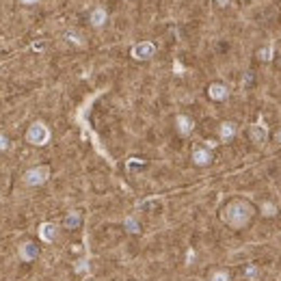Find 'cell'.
Here are the masks:
<instances>
[{
    "label": "cell",
    "mask_w": 281,
    "mask_h": 281,
    "mask_svg": "<svg viewBox=\"0 0 281 281\" xmlns=\"http://www.w3.org/2000/svg\"><path fill=\"white\" fill-rule=\"evenodd\" d=\"M123 225H126V229L130 231V234H139V223L132 219V216H128V219L123 221Z\"/></svg>",
    "instance_id": "obj_18"
},
{
    "label": "cell",
    "mask_w": 281,
    "mask_h": 281,
    "mask_svg": "<svg viewBox=\"0 0 281 281\" xmlns=\"http://www.w3.org/2000/svg\"><path fill=\"white\" fill-rule=\"evenodd\" d=\"M80 223H83V214H80L78 210H72V212H67V216L63 219L65 229H76V227H80Z\"/></svg>",
    "instance_id": "obj_13"
},
{
    "label": "cell",
    "mask_w": 281,
    "mask_h": 281,
    "mask_svg": "<svg viewBox=\"0 0 281 281\" xmlns=\"http://www.w3.org/2000/svg\"><path fill=\"white\" fill-rule=\"evenodd\" d=\"M154 54H156V46L151 41H139V43H134L132 50H130V56H132L134 61H149Z\"/></svg>",
    "instance_id": "obj_4"
},
{
    "label": "cell",
    "mask_w": 281,
    "mask_h": 281,
    "mask_svg": "<svg viewBox=\"0 0 281 281\" xmlns=\"http://www.w3.org/2000/svg\"><path fill=\"white\" fill-rule=\"evenodd\" d=\"M175 128H177V132L182 134V137H188V134L195 130V121H193V117H188V115H177L175 117Z\"/></svg>",
    "instance_id": "obj_11"
},
{
    "label": "cell",
    "mask_w": 281,
    "mask_h": 281,
    "mask_svg": "<svg viewBox=\"0 0 281 281\" xmlns=\"http://www.w3.org/2000/svg\"><path fill=\"white\" fill-rule=\"evenodd\" d=\"M50 128L43 121H32L28 130H26V143L32 145V147H43V145L50 140Z\"/></svg>",
    "instance_id": "obj_2"
},
{
    "label": "cell",
    "mask_w": 281,
    "mask_h": 281,
    "mask_svg": "<svg viewBox=\"0 0 281 281\" xmlns=\"http://www.w3.org/2000/svg\"><path fill=\"white\" fill-rule=\"evenodd\" d=\"M20 2H22V4H37L39 0H20Z\"/></svg>",
    "instance_id": "obj_24"
},
{
    "label": "cell",
    "mask_w": 281,
    "mask_h": 281,
    "mask_svg": "<svg viewBox=\"0 0 281 281\" xmlns=\"http://www.w3.org/2000/svg\"><path fill=\"white\" fill-rule=\"evenodd\" d=\"M214 4L216 7H221V9H225L227 4H229V0H214Z\"/></svg>",
    "instance_id": "obj_22"
},
{
    "label": "cell",
    "mask_w": 281,
    "mask_h": 281,
    "mask_svg": "<svg viewBox=\"0 0 281 281\" xmlns=\"http://www.w3.org/2000/svg\"><path fill=\"white\" fill-rule=\"evenodd\" d=\"M262 216H266V219H270V216H275L277 214V205L275 203H270V201H266V203H262Z\"/></svg>",
    "instance_id": "obj_16"
},
{
    "label": "cell",
    "mask_w": 281,
    "mask_h": 281,
    "mask_svg": "<svg viewBox=\"0 0 281 281\" xmlns=\"http://www.w3.org/2000/svg\"><path fill=\"white\" fill-rule=\"evenodd\" d=\"M257 275H259V270H257L255 264H249V266L245 268V277H247V281H255Z\"/></svg>",
    "instance_id": "obj_17"
},
{
    "label": "cell",
    "mask_w": 281,
    "mask_h": 281,
    "mask_svg": "<svg viewBox=\"0 0 281 281\" xmlns=\"http://www.w3.org/2000/svg\"><path fill=\"white\" fill-rule=\"evenodd\" d=\"M208 95H210V100H214V102H225L227 97H229V89H227V84H223V83H212L208 86Z\"/></svg>",
    "instance_id": "obj_6"
},
{
    "label": "cell",
    "mask_w": 281,
    "mask_h": 281,
    "mask_svg": "<svg viewBox=\"0 0 281 281\" xmlns=\"http://www.w3.org/2000/svg\"><path fill=\"white\" fill-rule=\"evenodd\" d=\"M249 137H251L253 143L262 147L268 139V128L264 126V123H255V126H251V130H249Z\"/></svg>",
    "instance_id": "obj_8"
},
{
    "label": "cell",
    "mask_w": 281,
    "mask_h": 281,
    "mask_svg": "<svg viewBox=\"0 0 281 281\" xmlns=\"http://www.w3.org/2000/svg\"><path fill=\"white\" fill-rule=\"evenodd\" d=\"M210 281H229V273L227 270H214Z\"/></svg>",
    "instance_id": "obj_19"
},
{
    "label": "cell",
    "mask_w": 281,
    "mask_h": 281,
    "mask_svg": "<svg viewBox=\"0 0 281 281\" xmlns=\"http://www.w3.org/2000/svg\"><path fill=\"white\" fill-rule=\"evenodd\" d=\"M89 281H91V279H89Z\"/></svg>",
    "instance_id": "obj_26"
},
{
    "label": "cell",
    "mask_w": 281,
    "mask_h": 281,
    "mask_svg": "<svg viewBox=\"0 0 281 281\" xmlns=\"http://www.w3.org/2000/svg\"><path fill=\"white\" fill-rule=\"evenodd\" d=\"M277 143H281V128L277 130Z\"/></svg>",
    "instance_id": "obj_25"
},
{
    "label": "cell",
    "mask_w": 281,
    "mask_h": 281,
    "mask_svg": "<svg viewBox=\"0 0 281 281\" xmlns=\"http://www.w3.org/2000/svg\"><path fill=\"white\" fill-rule=\"evenodd\" d=\"M20 259H24V262H32V259L39 257V247L35 245V242H22L20 245Z\"/></svg>",
    "instance_id": "obj_7"
},
{
    "label": "cell",
    "mask_w": 281,
    "mask_h": 281,
    "mask_svg": "<svg viewBox=\"0 0 281 281\" xmlns=\"http://www.w3.org/2000/svg\"><path fill=\"white\" fill-rule=\"evenodd\" d=\"M63 39L67 41V43H72V46H76V48H83V46H84V37L80 35L78 30H74V28L65 30V32H63Z\"/></svg>",
    "instance_id": "obj_14"
},
{
    "label": "cell",
    "mask_w": 281,
    "mask_h": 281,
    "mask_svg": "<svg viewBox=\"0 0 281 281\" xmlns=\"http://www.w3.org/2000/svg\"><path fill=\"white\" fill-rule=\"evenodd\" d=\"M86 270H89V266H86V262L83 259V262H78L76 264V273H86Z\"/></svg>",
    "instance_id": "obj_21"
},
{
    "label": "cell",
    "mask_w": 281,
    "mask_h": 281,
    "mask_svg": "<svg viewBox=\"0 0 281 281\" xmlns=\"http://www.w3.org/2000/svg\"><path fill=\"white\" fill-rule=\"evenodd\" d=\"M273 56H275V48L273 46H262L257 50V58H259V61H264V63L273 61Z\"/></svg>",
    "instance_id": "obj_15"
},
{
    "label": "cell",
    "mask_w": 281,
    "mask_h": 281,
    "mask_svg": "<svg viewBox=\"0 0 281 281\" xmlns=\"http://www.w3.org/2000/svg\"><path fill=\"white\" fill-rule=\"evenodd\" d=\"M236 132H238V126H236L234 121H223L219 126V137H221V140H225V143L234 139Z\"/></svg>",
    "instance_id": "obj_12"
},
{
    "label": "cell",
    "mask_w": 281,
    "mask_h": 281,
    "mask_svg": "<svg viewBox=\"0 0 281 281\" xmlns=\"http://www.w3.org/2000/svg\"><path fill=\"white\" fill-rule=\"evenodd\" d=\"M11 147V140H9V137L7 134H2L0 132V151H7Z\"/></svg>",
    "instance_id": "obj_20"
},
{
    "label": "cell",
    "mask_w": 281,
    "mask_h": 281,
    "mask_svg": "<svg viewBox=\"0 0 281 281\" xmlns=\"http://www.w3.org/2000/svg\"><path fill=\"white\" fill-rule=\"evenodd\" d=\"M205 147L212 149V147H216V143H214V140H205Z\"/></svg>",
    "instance_id": "obj_23"
},
{
    "label": "cell",
    "mask_w": 281,
    "mask_h": 281,
    "mask_svg": "<svg viewBox=\"0 0 281 281\" xmlns=\"http://www.w3.org/2000/svg\"><path fill=\"white\" fill-rule=\"evenodd\" d=\"M193 162L197 167H208L212 162V151L208 147H195L193 149Z\"/></svg>",
    "instance_id": "obj_9"
},
{
    "label": "cell",
    "mask_w": 281,
    "mask_h": 281,
    "mask_svg": "<svg viewBox=\"0 0 281 281\" xmlns=\"http://www.w3.org/2000/svg\"><path fill=\"white\" fill-rule=\"evenodd\" d=\"M253 216V205L245 201V199H234L221 210V219L223 223H227L231 229H242V227L249 225Z\"/></svg>",
    "instance_id": "obj_1"
},
{
    "label": "cell",
    "mask_w": 281,
    "mask_h": 281,
    "mask_svg": "<svg viewBox=\"0 0 281 281\" xmlns=\"http://www.w3.org/2000/svg\"><path fill=\"white\" fill-rule=\"evenodd\" d=\"M48 180H50V167L48 165L30 167V169H26L24 175H22V182H24V186H28V188L43 186Z\"/></svg>",
    "instance_id": "obj_3"
},
{
    "label": "cell",
    "mask_w": 281,
    "mask_h": 281,
    "mask_svg": "<svg viewBox=\"0 0 281 281\" xmlns=\"http://www.w3.org/2000/svg\"><path fill=\"white\" fill-rule=\"evenodd\" d=\"M56 236H58V225L56 223H50V221H48V223H41L39 225V238H41V242H48V245H50V242L56 240Z\"/></svg>",
    "instance_id": "obj_5"
},
{
    "label": "cell",
    "mask_w": 281,
    "mask_h": 281,
    "mask_svg": "<svg viewBox=\"0 0 281 281\" xmlns=\"http://www.w3.org/2000/svg\"><path fill=\"white\" fill-rule=\"evenodd\" d=\"M89 22H91V26H93V28H102V26L108 22V11L104 7H95L89 13Z\"/></svg>",
    "instance_id": "obj_10"
}]
</instances>
